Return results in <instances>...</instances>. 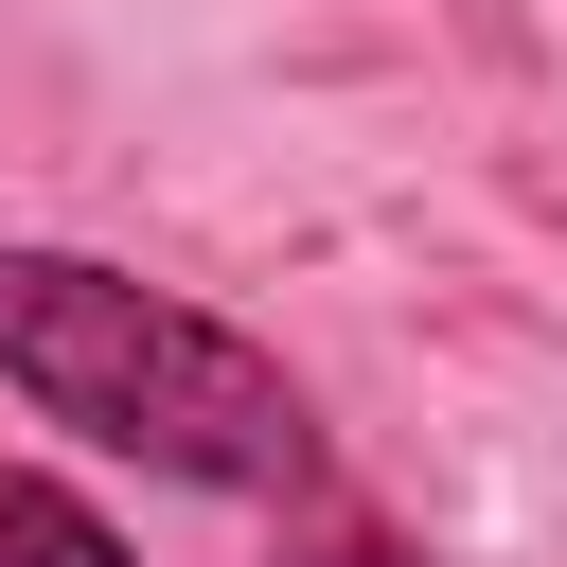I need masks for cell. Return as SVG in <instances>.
<instances>
[{
	"mask_svg": "<svg viewBox=\"0 0 567 567\" xmlns=\"http://www.w3.org/2000/svg\"><path fill=\"white\" fill-rule=\"evenodd\" d=\"M0 390L177 496H284V514L319 496V390L248 319H213L106 248H0Z\"/></svg>",
	"mask_w": 567,
	"mask_h": 567,
	"instance_id": "1",
	"label": "cell"
},
{
	"mask_svg": "<svg viewBox=\"0 0 567 567\" xmlns=\"http://www.w3.org/2000/svg\"><path fill=\"white\" fill-rule=\"evenodd\" d=\"M266 567H425V549H408V532H390V514H354V496H301V514H284V549H266Z\"/></svg>",
	"mask_w": 567,
	"mask_h": 567,
	"instance_id": "3",
	"label": "cell"
},
{
	"mask_svg": "<svg viewBox=\"0 0 567 567\" xmlns=\"http://www.w3.org/2000/svg\"><path fill=\"white\" fill-rule=\"evenodd\" d=\"M0 567H142L106 532V496H71L53 461H0Z\"/></svg>",
	"mask_w": 567,
	"mask_h": 567,
	"instance_id": "2",
	"label": "cell"
}]
</instances>
